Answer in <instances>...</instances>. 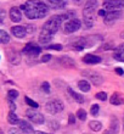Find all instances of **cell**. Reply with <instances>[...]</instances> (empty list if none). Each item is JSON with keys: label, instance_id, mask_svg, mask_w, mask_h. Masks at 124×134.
<instances>
[{"label": "cell", "instance_id": "cell-1", "mask_svg": "<svg viewBox=\"0 0 124 134\" xmlns=\"http://www.w3.org/2000/svg\"><path fill=\"white\" fill-rule=\"evenodd\" d=\"M21 10L25 11V15L29 20H37V18L45 17L49 12V7L45 3L40 0H28L26 4L21 5Z\"/></svg>", "mask_w": 124, "mask_h": 134}, {"label": "cell", "instance_id": "cell-2", "mask_svg": "<svg viewBox=\"0 0 124 134\" xmlns=\"http://www.w3.org/2000/svg\"><path fill=\"white\" fill-rule=\"evenodd\" d=\"M97 0H88L83 9V17H84L85 28H91L94 26V14L97 9Z\"/></svg>", "mask_w": 124, "mask_h": 134}, {"label": "cell", "instance_id": "cell-3", "mask_svg": "<svg viewBox=\"0 0 124 134\" xmlns=\"http://www.w3.org/2000/svg\"><path fill=\"white\" fill-rule=\"evenodd\" d=\"M62 21H64V20H63V17H62L61 15L52 16L49 21H46L45 23H44L42 31H43V32L49 33L50 35H52V37H54V34H55L58 29H60V26H61V23H62Z\"/></svg>", "mask_w": 124, "mask_h": 134}, {"label": "cell", "instance_id": "cell-4", "mask_svg": "<svg viewBox=\"0 0 124 134\" xmlns=\"http://www.w3.org/2000/svg\"><path fill=\"white\" fill-rule=\"evenodd\" d=\"M82 76L85 77L86 79L91 82L94 85H101L103 83V77L101 74H99L95 71H90V70H83L82 71Z\"/></svg>", "mask_w": 124, "mask_h": 134}, {"label": "cell", "instance_id": "cell-5", "mask_svg": "<svg viewBox=\"0 0 124 134\" xmlns=\"http://www.w3.org/2000/svg\"><path fill=\"white\" fill-rule=\"evenodd\" d=\"M63 109H64L63 102L61 101V100H57V99L51 100V101H49L45 105V110L49 113H51V115H56V113L62 112Z\"/></svg>", "mask_w": 124, "mask_h": 134}, {"label": "cell", "instance_id": "cell-6", "mask_svg": "<svg viewBox=\"0 0 124 134\" xmlns=\"http://www.w3.org/2000/svg\"><path fill=\"white\" fill-rule=\"evenodd\" d=\"M26 116L28 117L31 122H33V123H36V124H43L44 121H45L44 120V116H43L42 113L36 111L33 107L26 111Z\"/></svg>", "mask_w": 124, "mask_h": 134}, {"label": "cell", "instance_id": "cell-7", "mask_svg": "<svg viewBox=\"0 0 124 134\" xmlns=\"http://www.w3.org/2000/svg\"><path fill=\"white\" fill-rule=\"evenodd\" d=\"M80 26H82V22L79 21L78 18H71V20H68V21L66 22V25H64V32L74 33L80 28Z\"/></svg>", "mask_w": 124, "mask_h": 134}, {"label": "cell", "instance_id": "cell-8", "mask_svg": "<svg viewBox=\"0 0 124 134\" xmlns=\"http://www.w3.org/2000/svg\"><path fill=\"white\" fill-rule=\"evenodd\" d=\"M40 53H42V49H40L38 45L33 44V43L27 44V45L25 46V49H23V54H26V55L29 57H36V56H38Z\"/></svg>", "mask_w": 124, "mask_h": 134}, {"label": "cell", "instance_id": "cell-9", "mask_svg": "<svg viewBox=\"0 0 124 134\" xmlns=\"http://www.w3.org/2000/svg\"><path fill=\"white\" fill-rule=\"evenodd\" d=\"M103 7L106 10H121L124 7V0H105Z\"/></svg>", "mask_w": 124, "mask_h": 134}, {"label": "cell", "instance_id": "cell-10", "mask_svg": "<svg viewBox=\"0 0 124 134\" xmlns=\"http://www.w3.org/2000/svg\"><path fill=\"white\" fill-rule=\"evenodd\" d=\"M88 39L89 38H84V37H80V38L75 39L74 43H73V48H74L75 50H78V51H82L83 49H85V48H88V46L91 45V43H89Z\"/></svg>", "mask_w": 124, "mask_h": 134}, {"label": "cell", "instance_id": "cell-11", "mask_svg": "<svg viewBox=\"0 0 124 134\" xmlns=\"http://www.w3.org/2000/svg\"><path fill=\"white\" fill-rule=\"evenodd\" d=\"M122 16V12L119 10H107L106 16H105V22H112L117 21L118 18Z\"/></svg>", "mask_w": 124, "mask_h": 134}, {"label": "cell", "instance_id": "cell-12", "mask_svg": "<svg viewBox=\"0 0 124 134\" xmlns=\"http://www.w3.org/2000/svg\"><path fill=\"white\" fill-rule=\"evenodd\" d=\"M10 18H11V21L12 22H20L22 20V12H21V9L20 7H11V10H10Z\"/></svg>", "mask_w": 124, "mask_h": 134}, {"label": "cell", "instance_id": "cell-13", "mask_svg": "<svg viewBox=\"0 0 124 134\" xmlns=\"http://www.w3.org/2000/svg\"><path fill=\"white\" fill-rule=\"evenodd\" d=\"M11 33L16 37V38H25L26 34H27V31H26L25 27H22V26H15L11 28Z\"/></svg>", "mask_w": 124, "mask_h": 134}, {"label": "cell", "instance_id": "cell-14", "mask_svg": "<svg viewBox=\"0 0 124 134\" xmlns=\"http://www.w3.org/2000/svg\"><path fill=\"white\" fill-rule=\"evenodd\" d=\"M83 61H84L85 64H89V65H96L101 62V57L96 56V55H92V54H86L83 57Z\"/></svg>", "mask_w": 124, "mask_h": 134}, {"label": "cell", "instance_id": "cell-15", "mask_svg": "<svg viewBox=\"0 0 124 134\" xmlns=\"http://www.w3.org/2000/svg\"><path fill=\"white\" fill-rule=\"evenodd\" d=\"M113 59L114 60H117V61H122V62H124V43L114 49Z\"/></svg>", "mask_w": 124, "mask_h": 134}, {"label": "cell", "instance_id": "cell-16", "mask_svg": "<svg viewBox=\"0 0 124 134\" xmlns=\"http://www.w3.org/2000/svg\"><path fill=\"white\" fill-rule=\"evenodd\" d=\"M110 102L112 104V105H123L124 104V96L122 95L121 93H114L113 95L111 96V99H110Z\"/></svg>", "mask_w": 124, "mask_h": 134}, {"label": "cell", "instance_id": "cell-17", "mask_svg": "<svg viewBox=\"0 0 124 134\" xmlns=\"http://www.w3.org/2000/svg\"><path fill=\"white\" fill-rule=\"evenodd\" d=\"M46 3L54 9H63L67 4V0H46Z\"/></svg>", "mask_w": 124, "mask_h": 134}, {"label": "cell", "instance_id": "cell-18", "mask_svg": "<svg viewBox=\"0 0 124 134\" xmlns=\"http://www.w3.org/2000/svg\"><path fill=\"white\" fill-rule=\"evenodd\" d=\"M60 64L62 65V66H64V67H74L75 66V62H74V60L73 59H71V57H68V56H62V57H60Z\"/></svg>", "mask_w": 124, "mask_h": 134}, {"label": "cell", "instance_id": "cell-19", "mask_svg": "<svg viewBox=\"0 0 124 134\" xmlns=\"http://www.w3.org/2000/svg\"><path fill=\"white\" fill-rule=\"evenodd\" d=\"M67 92L71 94V96L73 98V99L75 100L77 102H79V104H83V102H85V99H84V96L83 95H80L79 93H77V92H74L72 88H67Z\"/></svg>", "mask_w": 124, "mask_h": 134}, {"label": "cell", "instance_id": "cell-20", "mask_svg": "<svg viewBox=\"0 0 124 134\" xmlns=\"http://www.w3.org/2000/svg\"><path fill=\"white\" fill-rule=\"evenodd\" d=\"M18 126H20V129H22V131L25 132V133H33V127L31 126V124L27 122V121H20V123H18Z\"/></svg>", "mask_w": 124, "mask_h": 134}, {"label": "cell", "instance_id": "cell-21", "mask_svg": "<svg viewBox=\"0 0 124 134\" xmlns=\"http://www.w3.org/2000/svg\"><path fill=\"white\" fill-rule=\"evenodd\" d=\"M78 87H79V89L84 93L90 92V83H89L88 79H82V81H79L78 82Z\"/></svg>", "mask_w": 124, "mask_h": 134}, {"label": "cell", "instance_id": "cell-22", "mask_svg": "<svg viewBox=\"0 0 124 134\" xmlns=\"http://www.w3.org/2000/svg\"><path fill=\"white\" fill-rule=\"evenodd\" d=\"M118 132V121L117 120H112V123L110 126V129H107L103 134H117Z\"/></svg>", "mask_w": 124, "mask_h": 134}, {"label": "cell", "instance_id": "cell-23", "mask_svg": "<svg viewBox=\"0 0 124 134\" xmlns=\"http://www.w3.org/2000/svg\"><path fill=\"white\" fill-rule=\"evenodd\" d=\"M7 122L10 124H18L20 123V118H18L17 115H16L14 111H11V112H9V115H7Z\"/></svg>", "mask_w": 124, "mask_h": 134}, {"label": "cell", "instance_id": "cell-24", "mask_svg": "<svg viewBox=\"0 0 124 134\" xmlns=\"http://www.w3.org/2000/svg\"><path fill=\"white\" fill-rule=\"evenodd\" d=\"M89 128L92 132H100L102 128V123L99 121H91V122H89Z\"/></svg>", "mask_w": 124, "mask_h": 134}, {"label": "cell", "instance_id": "cell-25", "mask_svg": "<svg viewBox=\"0 0 124 134\" xmlns=\"http://www.w3.org/2000/svg\"><path fill=\"white\" fill-rule=\"evenodd\" d=\"M9 42H10V35L5 31L0 29V44H7Z\"/></svg>", "mask_w": 124, "mask_h": 134}, {"label": "cell", "instance_id": "cell-26", "mask_svg": "<svg viewBox=\"0 0 124 134\" xmlns=\"http://www.w3.org/2000/svg\"><path fill=\"white\" fill-rule=\"evenodd\" d=\"M25 101L27 105H29L31 107H33V109H38L39 107V105H38V102H36L34 100H32L31 98H28V96H26L25 98Z\"/></svg>", "mask_w": 124, "mask_h": 134}, {"label": "cell", "instance_id": "cell-27", "mask_svg": "<svg viewBox=\"0 0 124 134\" xmlns=\"http://www.w3.org/2000/svg\"><path fill=\"white\" fill-rule=\"evenodd\" d=\"M99 111H100V106L97 105V104H94V105L91 106V109H90V113H91V116H94V117H96L99 115Z\"/></svg>", "mask_w": 124, "mask_h": 134}, {"label": "cell", "instance_id": "cell-28", "mask_svg": "<svg viewBox=\"0 0 124 134\" xmlns=\"http://www.w3.org/2000/svg\"><path fill=\"white\" fill-rule=\"evenodd\" d=\"M77 118H79L80 121L86 120V112H85V110H83V109L78 110V112H77Z\"/></svg>", "mask_w": 124, "mask_h": 134}, {"label": "cell", "instance_id": "cell-29", "mask_svg": "<svg viewBox=\"0 0 124 134\" xmlns=\"http://www.w3.org/2000/svg\"><path fill=\"white\" fill-rule=\"evenodd\" d=\"M7 96H9V99L15 100L18 96V92L15 90V89H11V90H9V93H7Z\"/></svg>", "mask_w": 124, "mask_h": 134}, {"label": "cell", "instance_id": "cell-30", "mask_svg": "<svg viewBox=\"0 0 124 134\" xmlns=\"http://www.w3.org/2000/svg\"><path fill=\"white\" fill-rule=\"evenodd\" d=\"M42 90L44 93H48V94L50 93V84L48 82H43L42 83Z\"/></svg>", "mask_w": 124, "mask_h": 134}, {"label": "cell", "instance_id": "cell-31", "mask_svg": "<svg viewBox=\"0 0 124 134\" xmlns=\"http://www.w3.org/2000/svg\"><path fill=\"white\" fill-rule=\"evenodd\" d=\"M96 99L101 100V101H105V100L107 99V94H106L105 92H100V93H97V94H96Z\"/></svg>", "mask_w": 124, "mask_h": 134}, {"label": "cell", "instance_id": "cell-32", "mask_svg": "<svg viewBox=\"0 0 124 134\" xmlns=\"http://www.w3.org/2000/svg\"><path fill=\"white\" fill-rule=\"evenodd\" d=\"M9 134H27V133H25L20 128H11L10 131H9Z\"/></svg>", "mask_w": 124, "mask_h": 134}, {"label": "cell", "instance_id": "cell-33", "mask_svg": "<svg viewBox=\"0 0 124 134\" xmlns=\"http://www.w3.org/2000/svg\"><path fill=\"white\" fill-rule=\"evenodd\" d=\"M48 49L49 50H62V45L61 44H54V45H49L48 46Z\"/></svg>", "mask_w": 124, "mask_h": 134}, {"label": "cell", "instance_id": "cell-34", "mask_svg": "<svg viewBox=\"0 0 124 134\" xmlns=\"http://www.w3.org/2000/svg\"><path fill=\"white\" fill-rule=\"evenodd\" d=\"M51 60V55H44V56L42 57V62H49V61Z\"/></svg>", "mask_w": 124, "mask_h": 134}, {"label": "cell", "instance_id": "cell-35", "mask_svg": "<svg viewBox=\"0 0 124 134\" xmlns=\"http://www.w3.org/2000/svg\"><path fill=\"white\" fill-rule=\"evenodd\" d=\"M7 102H9V106H10V110H11V111H15V110H16V105H15L14 102H12V100L9 99V101H7Z\"/></svg>", "mask_w": 124, "mask_h": 134}, {"label": "cell", "instance_id": "cell-36", "mask_svg": "<svg viewBox=\"0 0 124 134\" xmlns=\"http://www.w3.org/2000/svg\"><path fill=\"white\" fill-rule=\"evenodd\" d=\"M4 20H5V11L0 10V23H3Z\"/></svg>", "mask_w": 124, "mask_h": 134}, {"label": "cell", "instance_id": "cell-37", "mask_svg": "<svg viewBox=\"0 0 124 134\" xmlns=\"http://www.w3.org/2000/svg\"><path fill=\"white\" fill-rule=\"evenodd\" d=\"M68 121H69V123H71V124L74 123V122H75V117H74V115H72V113H71V115H69V120H68Z\"/></svg>", "mask_w": 124, "mask_h": 134}, {"label": "cell", "instance_id": "cell-38", "mask_svg": "<svg viewBox=\"0 0 124 134\" xmlns=\"http://www.w3.org/2000/svg\"><path fill=\"white\" fill-rule=\"evenodd\" d=\"M106 12H107V10H100L99 11V16H102V17H105V16H106Z\"/></svg>", "mask_w": 124, "mask_h": 134}, {"label": "cell", "instance_id": "cell-39", "mask_svg": "<svg viewBox=\"0 0 124 134\" xmlns=\"http://www.w3.org/2000/svg\"><path fill=\"white\" fill-rule=\"evenodd\" d=\"M116 72H117V73L119 74V76H122V74L124 73V72H123V70H122L121 67H117V68H116Z\"/></svg>", "mask_w": 124, "mask_h": 134}, {"label": "cell", "instance_id": "cell-40", "mask_svg": "<svg viewBox=\"0 0 124 134\" xmlns=\"http://www.w3.org/2000/svg\"><path fill=\"white\" fill-rule=\"evenodd\" d=\"M33 134H48V133H44V132H39V131H37V132H33Z\"/></svg>", "mask_w": 124, "mask_h": 134}, {"label": "cell", "instance_id": "cell-41", "mask_svg": "<svg viewBox=\"0 0 124 134\" xmlns=\"http://www.w3.org/2000/svg\"><path fill=\"white\" fill-rule=\"evenodd\" d=\"M74 1H80V0H74Z\"/></svg>", "mask_w": 124, "mask_h": 134}]
</instances>
